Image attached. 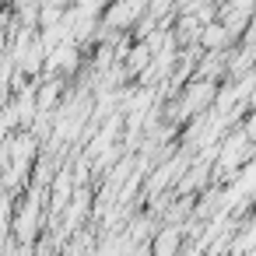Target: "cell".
I'll list each match as a JSON object with an SVG mask.
<instances>
[{"label":"cell","instance_id":"cell-1","mask_svg":"<svg viewBox=\"0 0 256 256\" xmlns=\"http://www.w3.org/2000/svg\"><path fill=\"white\" fill-rule=\"evenodd\" d=\"M214 98V81H190L186 92H182V102H179V116L176 120H186V116H200Z\"/></svg>","mask_w":256,"mask_h":256},{"label":"cell","instance_id":"cell-5","mask_svg":"<svg viewBox=\"0 0 256 256\" xmlns=\"http://www.w3.org/2000/svg\"><path fill=\"white\" fill-rule=\"evenodd\" d=\"M56 98H60V84H56V81H53V84H42V88L36 92L39 112H50V106H56Z\"/></svg>","mask_w":256,"mask_h":256},{"label":"cell","instance_id":"cell-2","mask_svg":"<svg viewBox=\"0 0 256 256\" xmlns=\"http://www.w3.org/2000/svg\"><path fill=\"white\" fill-rule=\"evenodd\" d=\"M36 221H39V200H36V196H28V200H25V207H22V214L14 218V224H11V228H14V235H18V238H25V242H28V238L39 232V228H36Z\"/></svg>","mask_w":256,"mask_h":256},{"label":"cell","instance_id":"cell-3","mask_svg":"<svg viewBox=\"0 0 256 256\" xmlns=\"http://www.w3.org/2000/svg\"><path fill=\"white\" fill-rule=\"evenodd\" d=\"M228 39H232V28H228L224 22H207V25L200 28V46H204L207 53H210V50H224Z\"/></svg>","mask_w":256,"mask_h":256},{"label":"cell","instance_id":"cell-4","mask_svg":"<svg viewBox=\"0 0 256 256\" xmlns=\"http://www.w3.org/2000/svg\"><path fill=\"white\" fill-rule=\"evenodd\" d=\"M179 246H182V228H158L151 238V252H158V256H168Z\"/></svg>","mask_w":256,"mask_h":256}]
</instances>
